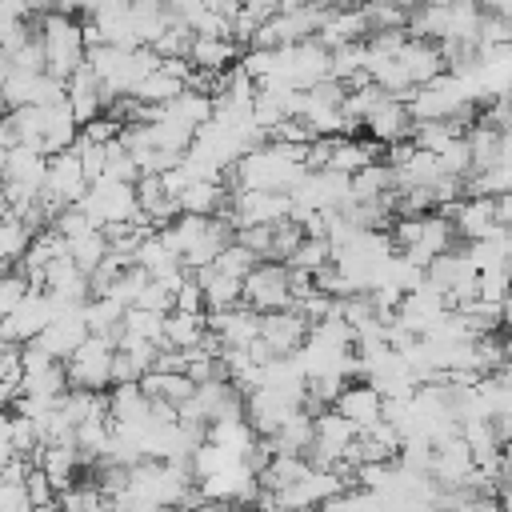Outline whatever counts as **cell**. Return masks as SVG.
Listing matches in <instances>:
<instances>
[{
	"label": "cell",
	"instance_id": "6da1fadb",
	"mask_svg": "<svg viewBox=\"0 0 512 512\" xmlns=\"http://www.w3.org/2000/svg\"><path fill=\"white\" fill-rule=\"evenodd\" d=\"M304 176H308V144L268 140L240 156V164L228 172V184L256 192H292Z\"/></svg>",
	"mask_w": 512,
	"mask_h": 512
},
{
	"label": "cell",
	"instance_id": "7a4b0ae2",
	"mask_svg": "<svg viewBox=\"0 0 512 512\" xmlns=\"http://www.w3.org/2000/svg\"><path fill=\"white\" fill-rule=\"evenodd\" d=\"M156 232L168 240V248H172L192 272L212 268L216 256L236 240V228L228 224V216H192V212H180L172 224H164V228H156Z\"/></svg>",
	"mask_w": 512,
	"mask_h": 512
},
{
	"label": "cell",
	"instance_id": "3957f363",
	"mask_svg": "<svg viewBox=\"0 0 512 512\" xmlns=\"http://www.w3.org/2000/svg\"><path fill=\"white\" fill-rule=\"evenodd\" d=\"M40 44H44V64H48V76L56 80H72L84 64H88V36H84V24L76 16H64V12H44L40 24Z\"/></svg>",
	"mask_w": 512,
	"mask_h": 512
},
{
	"label": "cell",
	"instance_id": "277c9868",
	"mask_svg": "<svg viewBox=\"0 0 512 512\" xmlns=\"http://www.w3.org/2000/svg\"><path fill=\"white\" fill-rule=\"evenodd\" d=\"M328 76H332V48H324L320 40H300V44L276 48V64H272L268 80H276L284 88H296V92H312Z\"/></svg>",
	"mask_w": 512,
	"mask_h": 512
},
{
	"label": "cell",
	"instance_id": "5b68a950",
	"mask_svg": "<svg viewBox=\"0 0 512 512\" xmlns=\"http://www.w3.org/2000/svg\"><path fill=\"white\" fill-rule=\"evenodd\" d=\"M80 208L92 216L96 228H120V224H140V200H136V184H124V180H112V176H100L88 196L80 200Z\"/></svg>",
	"mask_w": 512,
	"mask_h": 512
},
{
	"label": "cell",
	"instance_id": "8992f818",
	"mask_svg": "<svg viewBox=\"0 0 512 512\" xmlns=\"http://www.w3.org/2000/svg\"><path fill=\"white\" fill-rule=\"evenodd\" d=\"M296 292H292V268L284 260H260L256 272L244 280V304L256 308L260 316L268 312H284L292 308Z\"/></svg>",
	"mask_w": 512,
	"mask_h": 512
},
{
	"label": "cell",
	"instance_id": "52a82bcc",
	"mask_svg": "<svg viewBox=\"0 0 512 512\" xmlns=\"http://www.w3.org/2000/svg\"><path fill=\"white\" fill-rule=\"evenodd\" d=\"M68 384L84 392H108L116 384V344L104 336H88L84 348L64 364Z\"/></svg>",
	"mask_w": 512,
	"mask_h": 512
},
{
	"label": "cell",
	"instance_id": "ba28073f",
	"mask_svg": "<svg viewBox=\"0 0 512 512\" xmlns=\"http://www.w3.org/2000/svg\"><path fill=\"white\" fill-rule=\"evenodd\" d=\"M356 440H360V428L348 416H340L336 408H324V412H316V440H312L308 460L316 468H344Z\"/></svg>",
	"mask_w": 512,
	"mask_h": 512
},
{
	"label": "cell",
	"instance_id": "9c48e42d",
	"mask_svg": "<svg viewBox=\"0 0 512 512\" xmlns=\"http://www.w3.org/2000/svg\"><path fill=\"white\" fill-rule=\"evenodd\" d=\"M228 224L240 228H272L292 216V196L288 192H256V188H236L228 204Z\"/></svg>",
	"mask_w": 512,
	"mask_h": 512
},
{
	"label": "cell",
	"instance_id": "30bf717a",
	"mask_svg": "<svg viewBox=\"0 0 512 512\" xmlns=\"http://www.w3.org/2000/svg\"><path fill=\"white\" fill-rule=\"evenodd\" d=\"M308 392H288V388H268L260 384L256 392H248V424L256 428V436H276L300 408H304Z\"/></svg>",
	"mask_w": 512,
	"mask_h": 512
},
{
	"label": "cell",
	"instance_id": "8fae6325",
	"mask_svg": "<svg viewBox=\"0 0 512 512\" xmlns=\"http://www.w3.org/2000/svg\"><path fill=\"white\" fill-rule=\"evenodd\" d=\"M88 188H92V180H88V172H84V164H80L76 152H60V156L48 160L44 204H48L52 212H64V208L80 204V200L88 196Z\"/></svg>",
	"mask_w": 512,
	"mask_h": 512
},
{
	"label": "cell",
	"instance_id": "7c38bea8",
	"mask_svg": "<svg viewBox=\"0 0 512 512\" xmlns=\"http://www.w3.org/2000/svg\"><path fill=\"white\" fill-rule=\"evenodd\" d=\"M60 312H64V308L56 304V296H48L44 288H36L12 316L0 320V336H4V344H32V340L44 336V328H48Z\"/></svg>",
	"mask_w": 512,
	"mask_h": 512
},
{
	"label": "cell",
	"instance_id": "4fadbf2b",
	"mask_svg": "<svg viewBox=\"0 0 512 512\" xmlns=\"http://www.w3.org/2000/svg\"><path fill=\"white\" fill-rule=\"evenodd\" d=\"M452 224H456V236H464V244H476V240H488L504 228L500 220V196H464L448 208Z\"/></svg>",
	"mask_w": 512,
	"mask_h": 512
},
{
	"label": "cell",
	"instance_id": "5bb4252c",
	"mask_svg": "<svg viewBox=\"0 0 512 512\" xmlns=\"http://www.w3.org/2000/svg\"><path fill=\"white\" fill-rule=\"evenodd\" d=\"M448 312H452V300H448L444 292H436L432 284H420L416 292H408V296L400 300L396 324H404V328L416 332V336H428Z\"/></svg>",
	"mask_w": 512,
	"mask_h": 512
},
{
	"label": "cell",
	"instance_id": "9a60e30c",
	"mask_svg": "<svg viewBox=\"0 0 512 512\" xmlns=\"http://www.w3.org/2000/svg\"><path fill=\"white\" fill-rule=\"evenodd\" d=\"M312 336V324L296 312V308H284V312H268L264 324H260V344L268 356H296Z\"/></svg>",
	"mask_w": 512,
	"mask_h": 512
},
{
	"label": "cell",
	"instance_id": "2e32d148",
	"mask_svg": "<svg viewBox=\"0 0 512 512\" xmlns=\"http://www.w3.org/2000/svg\"><path fill=\"white\" fill-rule=\"evenodd\" d=\"M384 404H388V400H384V392H380L376 384H368V380H348L332 408H336L340 416H348L360 432H368L372 424L384 420Z\"/></svg>",
	"mask_w": 512,
	"mask_h": 512
},
{
	"label": "cell",
	"instance_id": "e0dca14e",
	"mask_svg": "<svg viewBox=\"0 0 512 512\" xmlns=\"http://www.w3.org/2000/svg\"><path fill=\"white\" fill-rule=\"evenodd\" d=\"M108 420L116 428L140 432V428H148L156 420V404L140 384H112L108 388Z\"/></svg>",
	"mask_w": 512,
	"mask_h": 512
},
{
	"label": "cell",
	"instance_id": "ac0fdd59",
	"mask_svg": "<svg viewBox=\"0 0 512 512\" xmlns=\"http://www.w3.org/2000/svg\"><path fill=\"white\" fill-rule=\"evenodd\" d=\"M396 56H400V64H404V72L412 76V84H416V88L436 84L440 76H448V56H444V48H440L436 40L408 36V40H404V48H400Z\"/></svg>",
	"mask_w": 512,
	"mask_h": 512
},
{
	"label": "cell",
	"instance_id": "d6986e66",
	"mask_svg": "<svg viewBox=\"0 0 512 512\" xmlns=\"http://www.w3.org/2000/svg\"><path fill=\"white\" fill-rule=\"evenodd\" d=\"M452 248H456V224H452V216L428 212V216L420 220L416 244H412L408 252H400V256H408L416 268H428L436 256H444V252H452Z\"/></svg>",
	"mask_w": 512,
	"mask_h": 512
},
{
	"label": "cell",
	"instance_id": "ffe728a7",
	"mask_svg": "<svg viewBox=\"0 0 512 512\" xmlns=\"http://www.w3.org/2000/svg\"><path fill=\"white\" fill-rule=\"evenodd\" d=\"M208 324H212V332L220 336L224 348H256L264 316L256 308H248V304H236L228 312H208Z\"/></svg>",
	"mask_w": 512,
	"mask_h": 512
},
{
	"label": "cell",
	"instance_id": "44dd1931",
	"mask_svg": "<svg viewBox=\"0 0 512 512\" xmlns=\"http://www.w3.org/2000/svg\"><path fill=\"white\" fill-rule=\"evenodd\" d=\"M412 128H416V120H412V112H408V100H396V96H388V100L364 120L368 140H376L380 148H392V144H400V140H412Z\"/></svg>",
	"mask_w": 512,
	"mask_h": 512
},
{
	"label": "cell",
	"instance_id": "7402d4cb",
	"mask_svg": "<svg viewBox=\"0 0 512 512\" xmlns=\"http://www.w3.org/2000/svg\"><path fill=\"white\" fill-rule=\"evenodd\" d=\"M88 336H92V328H88V320H84V308H76V312H60V316L44 328L40 344L52 352V360L68 364V360L84 348V340H88Z\"/></svg>",
	"mask_w": 512,
	"mask_h": 512
},
{
	"label": "cell",
	"instance_id": "603a6c76",
	"mask_svg": "<svg viewBox=\"0 0 512 512\" xmlns=\"http://www.w3.org/2000/svg\"><path fill=\"white\" fill-rule=\"evenodd\" d=\"M136 200H140V216L152 228H164V224H172L184 212L180 208V196L164 184V176H140L136 180Z\"/></svg>",
	"mask_w": 512,
	"mask_h": 512
},
{
	"label": "cell",
	"instance_id": "cb8c5ba5",
	"mask_svg": "<svg viewBox=\"0 0 512 512\" xmlns=\"http://www.w3.org/2000/svg\"><path fill=\"white\" fill-rule=\"evenodd\" d=\"M68 104H72V112H76V120H80V128L84 124H92V120H100L104 112H108V92H104V84H100V76L84 64L72 80H68Z\"/></svg>",
	"mask_w": 512,
	"mask_h": 512
},
{
	"label": "cell",
	"instance_id": "d4e9b609",
	"mask_svg": "<svg viewBox=\"0 0 512 512\" xmlns=\"http://www.w3.org/2000/svg\"><path fill=\"white\" fill-rule=\"evenodd\" d=\"M368 36H372L368 16L356 4V8H328V20H324V28H320L316 40L324 48H344V44H356V40H368Z\"/></svg>",
	"mask_w": 512,
	"mask_h": 512
},
{
	"label": "cell",
	"instance_id": "484cf974",
	"mask_svg": "<svg viewBox=\"0 0 512 512\" xmlns=\"http://www.w3.org/2000/svg\"><path fill=\"white\" fill-rule=\"evenodd\" d=\"M80 464H84V456H80L76 440H64V444H44V448H40V456H36V468H40V472L52 480V488H56V492H64V488H72V484H76Z\"/></svg>",
	"mask_w": 512,
	"mask_h": 512
},
{
	"label": "cell",
	"instance_id": "4316f807",
	"mask_svg": "<svg viewBox=\"0 0 512 512\" xmlns=\"http://www.w3.org/2000/svg\"><path fill=\"white\" fill-rule=\"evenodd\" d=\"M236 56H240V48H236L232 36H196L192 40V52H188L192 68L212 72V76H224L228 68H236L240 64Z\"/></svg>",
	"mask_w": 512,
	"mask_h": 512
},
{
	"label": "cell",
	"instance_id": "83f0119b",
	"mask_svg": "<svg viewBox=\"0 0 512 512\" xmlns=\"http://www.w3.org/2000/svg\"><path fill=\"white\" fill-rule=\"evenodd\" d=\"M160 116H168V120H176V124H184V128H192V132H200V128H208V124L216 120V96L188 88L184 96H176L172 104H164Z\"/></svg>",
	"mask_w": 512,
	"mask_h": 512
},
{
	"label": "cell",
	"instance_id": "f1b7e54d",
	"mask_svg": "<svg viewBox=\"0 0 512 512\" xmlns=\"http://www.w3.org/2000/svg\"><path fill=\"white\" fill-rule=\"evenodd\" d=\"M140 388L152 396V400H160V404H172V408H184L192 396H196V380L188 376V372H164V368H152L144 380H140Z\"/></svg>",
	"mask_w": 512,
	"mask_h": 512
},
{
	"label": "cell",
	"instance_id": "f546056e",
	"mask_svg": "<svg viewBox=\"0 0 512 512\" xmlns=\"http://www.w3.org/2000/svg\"><path fill=\"white\" fill-rule=\"evenodd\" d=\"M208 332H212L208 316H196V312H168V320H164V348L196 352V348L208 340Z\"/></svg>",
	"mask_w": 512,
	"mask_h": 512
},
{
	"label": "cell",
	"instance_id": "4dcf8cb0",
	"mask_svg": "<svg viewBox=\"0 0 512 512\" xmlns=\"http://www.w3.org/2000/svg\"><path fill=\"white\" fill-rule=\"evenodd\" d=\"M196 280H200V288H204L208 312H228V308L244 304V280H236V276L220 272L216 264H212V268H200V272H196Z\"/></svg>",
	"mask_w": 512,
	"mask_h": 512
},
{
	"label": "cell",
	"instance_id": "1f68e13d",
	"mask_svg": "<svg viewBox=\"0 0 512 512\" xmlns=\"http://www.w3.org/2000/svg\"><path fill=\"white\" fill-rule=\"evenodd\" d=\"M376 156H380V144H376V140L336 136V140H332V160H328V168H332V172H344V176H356L360 168L376 164Z\"/></svg>",
	"mask_w": 512,
	"mask_h": 512
},
{
	"label": "cell",
	"instance_id": "d6a6232c",
	"mask_svg": "<svg viewBox=\"0 0 512 512\" xmlns=\"http://www.w3.org/2000/svg\"><path fill=\"white\" fill-rule=\"evenodd\" d=\"M184 92H188V80L160 64L156 72H148V76L140 80V88H136L132 96H136L140 104H148V108H164V104H172V100L184 96Z\"/></svg>",
	"mask_w": 512,
	"mask_h": 512
},
{
	"label": "cell",
	"instance_id": "836d02e7",
	"mask_svg": "<svg viewBox=\"0 0 512 512\" xmlns=\"http://www.w3.org/2000/svg\"><path fill=\"white\" fill-rule=\"evenodd\" d=\"M312 460L308 456H272L260 468V492H288L292 484H300L308 476Z\"/></svg>",
	"mask_w": 512,
	"mask_h": 512
},
{
	"label": "cell",
	"instance_id": "e575fe53",
	"mask_svg": "<svg viewBox=\"0 0 512 512\" xmlns=\"http://www.w3.org/2000/svg\"><path fill=\"white\" fill-rule=\"evenodd\" d=\"M68 256L76 260V268L92 280L96 272H100V264L112 256V240H108V232L104 228H92V232H84V236H76L72 244H68Z\"/></svg>",
	"mask_w": 512,
	"mask_h": 512
},
{
	"label": "cell",
	"instance_id": "d590c367",
	"mask_svg": "<svg viewBox=\"0 0 512 512\" xmlns=\"http://www.w3.org/2000/svg\"><path fill=\"white\" fill-rule=\"evenodd\" d=\"M32 240H36V228L24 224L16 212H4V224H0V260L8 268H20V260L28 256Z\"/></svg>",
	"mask_w": 512,
	"mask_h": 512
},
{
	"label": "cell",
	"instance_id": "8d00e7d4",
	"mask_svg": "<svg viewBox=\"0 0 512 512\" xmlns=\"http://www.w3.org/2000/svg\"><path fill=\"white\" fill-rule=\"evenodd\" d=\"M440 508H444V512H508L500 496H492V492H472V488L444 492V496H440Z\"/></svg>",
	"mask_w": 512,
	"mask_h": 512
},
{
	"label": "cell",
	"instance_id": "74e56055",
	"mask_svg": "<svg viewBox=\"0 0 512 512\" xmlns=\"http://www.w3.org/2000/svg\"><path fill=\"white\" fill-rule=\"evenodd\" d=\"M32 292H36V280L24 268H8L0 280V316H12Z\"/></svg>",
	"mask_w": 512,
	"mask_h": 512
},
{
	"label": "cell",
	"instance_id": "f35d334b",
	"mask_svg": "<svg viewBox=\"0 0 512 512\" xmlns=\"http://www.w3.org/2000/svg\"><path fill=\"white\" fill-rule=\"evenodd\" d=\"M164 320L160 312H148V308H128L124 312V332L120 336H136V340H152L164 348Z\"/></svg>",
	"mask_w": 512,
	"mask_h": 512
},
{
	"label": "cell",
	"instance_id": "ab89813d",
	"mask_svg": "<svg viewBox=\"0 0 512 512\" xmlns=\"http://www.w3.org/2000/svg\"><path fill=\"white\" fill-rule=\"evenodd\" d=\"M256 264H260V256H256L252 248H244L240 240H232V244L216 256V268L228 272V276H236V280H248V276L256 272Z\"/></svg>",
	"mask_w": 512,
	"mask_h": 512
},
{
	"label": "cell",
	"instance_id": "60d3db41",
	"mask_svg": "<svg viewBox=\"0 0 512 512\" xmlns=\"http://www.w3.org/2000/svg\"><path fill=\"white\" fill-rule=\"evenodd\" d=\"M164 4H168L172 20H176V24H184V28H192V32L200 28V20H204V16H208V8H212L208 0H164Z\"/></svg>",
	"mask_w": 512,
	"mask_h": 512
},
{
	"label": "cell",
	"instance_id": "b9f144b4",
	"mask_svg": "<svg viewBox=\"0 0 512 512\" xmlns=\"http://www.w3.org/2000/svg\"><path fill=\"white\" fill-rule=\"evenodd\" d=\"M0 512H36L28 484H4L0 488Z\"/></svg>",
	"mask_w": 512,
	"mask_h": 512
},
{
	"label": "cell",
	"instance_id": "7bdbcfd3",
	"mask_svg": "<svg viewBox=\"0 0 512 512\" xmlns=\"http://www.w3.org/2000/svg\"><path fill=\"white\" fill-rule=\"evenodd\" d=\"M272 228H276V224H272ZM272 228H240L236 240H240L244 248H252L260 260H272Z\"/></svg>",
	"mask_w": 512,
	"mask_h": 512
},
{
	"label": "cell",
	"instance_id": "ee69618b",
	"mask_svg": "<svg viewBox=\"0 0 512 512\" xmlns=\"http://www.w3.org/2000/svg\"><path fill=\"white\" fill-rule=\"evenodd\" d=\"M0 20H36L28 0H0Z\"/></svg>",
	"mask_w": 512,
	"mask_h": 512
},
{
	"label": "cell",
	"instance_id": "f6af8a7d",
	"mask_svg": "<svg viewBox=\"0 0 512 512\" xmlns=\"http://www.w3.org/2000/svg\"><path fill=\"white\" fill-rule=\"evenodd\" d=\"M316 4H324V8H356L364 0H316Z\"/></svg>",
	"mask_w": 512,
	"mask_h": 512
},
{
	"label": "cell",
	"instance_id": "bcb514c9",
	"mask_svg": "<svg viewBox=\"0 0 512 512\" xmlns=\"http://www.w3.org/2000/svg\"><path fill=\"white\" fill-rule=\"evenodd\" d=\"M432 4H448V8H464V4H480V0H432Z\"/></svg>",
	"mask_w": 512,
	"mask_h": 512
},
{
	"label": "cell",
	"instance_id": "7dc6e473",
	"mask_svg": "<svg viewBox=\"0 0 512 512\" xmlns=\"http://www.w3.org/2000/svg\"><path fill=\"white\" fill-rule=\"evenodd\" d=\"M304 512H320V508H304Z\"/></svg>",
	"mask_w": 512,
	"mask_h": 512
}]
</instances>
